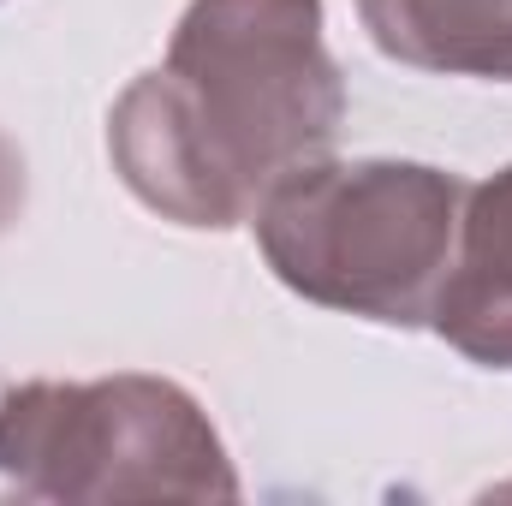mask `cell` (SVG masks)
Here are the masks:
<instances>
[{
  "label": "cell",
  "mask_w": 512,
  "mask_h": 506,
  "mask_svg": "<svg viewBox=\"0 0 512 506\" xmlns=\"http://www.w3.org/2000/svg\"><path fill=\"white\" fill-rule=\"evenodd\" d=\"M346 120V78L322 42V0H191L167 60L108 114V155L161 221L227 233Z\"/></svg>",
  "instance_id": "obj_1"
},
{
  "label": "cell",
  "mask_w": 512,
  "mask_h": 506,
  "mask_svg": "<svg viewBox=\"0 0 512 506\" xmlns=\"http://www.w3.org/2000/svg\"><path fill=\"white\" fill-rule=\"evenodd\" d=\"M465 191L429 161L322 155L256 203L251 227L286 292L382 328H429Z\"/></svg>",
  "instance_id": "obj_2"
},
{
  "label": "cell",
  "mask_w": 512,
  "mask_h": 506,
  "mask_svg": "<svg viewBox=\"0 0 512 506\" xmlns=\"http://www.w3.org/2000/svg\"><path fill=\"white\" fill-rule=\"evenodd\" d=\"M0 477L24 501H239L209 411L179 381L137 370L6 387Z\"/></svg>",
  "instance_id": "obj_3"
},
{
  "label": "cell",
  "mask_w": 512,
  "mask_h": 506,
  "mask_svg": "<svg viewBox=\"0 0 512 506\" xmlns=\"http://www.w3.org/2000/svg\"><path fill=\"white\" fill-rule=\"evenodd\" d=\"M429 328L483 370H512V167L465 191Z\"/></svg>",
  "instance_id": "obj_4"
},
{
  "label": "cell",
  "mask_w": 512,
  "mask_h": 506,
  "mask_svg": "<svg viewBox=\"0 0 512 506\" xmlns=\"http://www.w3.org/2000/svg\"><path fill=\"white\" fill-rule=\"evenodd\" d=\"M358 18L399 66L512 84V0H358Z\"/></svg>",
  "instance_id": "obj_5"
},
{
  "label": "cell",
  "mask_w": 512,
  "mask_h": 506,
  "mask_svg": "<svg viewBox=\"0 0 512 506\" xmlns=\"http://www.w3.org/2000/svg\"><path fill=\"white\" fill-rule=\"evenodd\" d=\"M24 197H30V173H24V155L18 143L0 131V233L24 215Z\"/></svg>",
  "instance_id": "obj_6"
}]
</instances>
